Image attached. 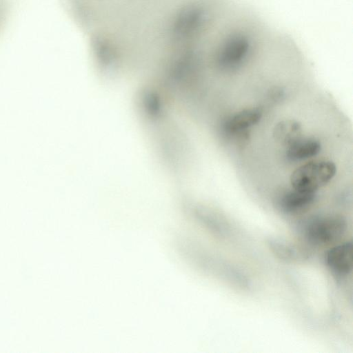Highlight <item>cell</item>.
I'll return each mask as SVG.
<instances>
[{
  "mask_svg": "<svg viewBox=\"0 0 353 353\" xmlns=\"http://www.w3.org/2000/svg\"><path fill=\"white\" fill-rule=\"evenodd\" d=\"M269 245L274 254L282 260L297 261L303 260L305 257V252L294 244L281 240L274 239L270 241Z\"/></svg>",
  "mask_w": 353,
  "mask_h": 353,
  "instance_id": "cell-3",
  "label": "cell"
},
{
  "mask_svg": "<svg viewBox=\"0 0 353 353\" xmlns=\"http://www.w3.org/2000/svg\"><path fill=\"white\" fill-rule=\"evenodd\" d=\"M352 244L346 242L335 245L327 251L325 262L329 269L336 275H348L352 270Z\"/></svg>",
  "mask_w": 353,
  "mask_h": 353,
  "instance_id": "cell-2",
  "label": "cell"
},
{
  "mask_svg": "<svg viewBox=\"0 0 353 353\" xmlns=\"http://www.w3.org/2000/svg\"><path fill=\"white\" fill-rule=\"evenodd\" d=\"M346 230L345 219L338 214L314 217L305 227V235L311 243L324 245L339 240Z\"/></svg>",
  "mask_w": 353,
  "mask_h": 353,
  "instance_id": "cell-1",
  "label": "cell"
}]
</instances>
